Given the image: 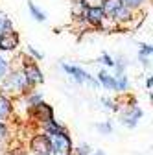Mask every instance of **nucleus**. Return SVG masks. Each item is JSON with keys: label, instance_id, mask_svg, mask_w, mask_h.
I'll return each instance as SVG.
<instances>
[{"label": "nucleus", "instance_id": "nucleus-1", "mask_svg": "<svg viewBox=\"0 0 153 155\" xmlns=\"http://www.w3.org/2000/svg\"><path fill=\"white\" fill-rule=\"evenodd\" d=\"M30 91L31 89H28V85H26L22 70L11 65V70L0 80V92L9 96V98H18V96H24Z\"/></svg>", "mask_w": 153, "mask_h": 155}, {"label": "nucleus", "instance_id": "nucleus-2", "mask_svg": "<svg viewBox=\"0 0 153 155\" xmlns=\"http://www.w3.org/2000/svg\"><path fill=\"white\" fill-rule=\"evenodd\" d=\"M18 68H21L22 74H24V80H26L28 89H35V87H39V85L44 83L43 70L39 68V65H37L28 54L21 55V63H18Z\"/></svg>", "mask_w": 153, "mask_h": 155}, {"label": "nucleus", "instance_id": "nucleus-3", "mask_svg": "<svg viewBox=\"0 0 153 155\" xmlns=\"http://www.w3.org/2000/svg\"><path fill=\"white\" fill-rule=\"evenodd\" d=\"M48 139H50V155H72L74 144L68 131L52 135Z\"/></svg>", "mask_w": 153, "mask_h": 155}, {"label": "nucleus", "instance_id": "nucleus-4", "mask_svg": "<svg viewBox=\"0 0 153 155\" xmlns=\"http://www.w3.org/2000/svg\"><path fill=\"white\" fill-rule=\"evenodd\" d=\"M144 116V111L140 109V105H127V107H120L118 111V118H120V124L125 126L127 129H135L138 126V122L142 120Z\"/></svg>", "mask_w": 153, "mask_h": 155}, {"label": "nucleus", "instance_id": "nucleus-5", "mask_svg": "<svg viewBox=\"0 0 153 155\" xmlns=\"http://www.w3.org/2000/svg\"><path fill=\"white\" fill-rule=\"evenodd\" d=\"M28 118H31V122L39 124V126L43 127L44 124H48V122L55 120V116H54V109H52V105H48L46 102H43V104H39L37 107L30 109Z\"/></svg>", "mask_w": 153, "mask_h": 155}, {"label": "nucleus", "instance_id": "nucleus-6", "mask_svg": "<svg viewBox=\"0 0 153 155\" xmlns=\"http://www.w3.org/2000/svg\"><path fill=\"white\" fill-rule=\"evenodd\" d=\"M28 153L33 155H50V139L43 131L35 133L28 142Z\"/></svg>", "mask_w": 153, "mask_h": 155}, {"label": "nucleus", "instance_id": "nucleus-7", "mask_svg": "<svg viewBox=\"0 0 153 155\" xmlns=\"http://www.w3.org/2000/svg\"><path fill=\"white\" fill-rule=\"evenodd\" d=\"M80 21H83L85 24H89L92 28H103L107 18H105L102 8H89V9H83L81 11Z\"/></svg>", "mask_w": 153, "mask_h": 155}, {"label": "nucleus", "instance_id": "nucleus-8", "mask_svg": "<svg viewBox=\"0 0 153 155\" xmlns=\"http://www.w3.org/2000/svg\"><path fill=\"white\" fill-rule=\"evenodd\" d=\"M61 68H63V72L70 78L72 81H76V83H80V85H83V83H87V80L90 78V74L85 70V68H81V67H78V65H70V63H61Z\"/></svg>", "mask_w": 153, "mask_h": 155}, {"label": "nucleus", "instance_id": "nucleus-9", "mask_svg": "<svg viewBox=\"0 0 153 155\" xmlns=\"http://www.w3.org/2000/svg\"><path fill=\"white\" fill-rule=\"evenodd\" d=\"M18 46H21V37L17 31L0 35V52H17Z\"/></svg>", "mask_w": 153, "mask_h": 155}, {"label": "nucleus", "instance_id": "nucleus-10", "mask_svg": "<svg viewBox=\"0 0 153 155\" xmlns=\"http://www.w3.org/2000/svg\"><path fill=\"white\" fill-rule=\"evenodd\" d=\"M13 116V98L0 92V122H6Z\"/></svg>", "mask_w": 153, "mask_h": 155}, {"label": "nucleus", "instance_id": "nucleus-11", "mask_svg": "<svg viewBox=\"0 0 153 155\" xmlns=\"http://www.w3.org/2000/svg\"><path fill=\"white\" fill-rule=\"evenodd\" d=\"M151 54H153V46L149 43H140L138 45V63L146 68L151 67Z\"/></svg>", "mask_w": 153, "mask_h": 155}, {"label": "nucleus", "instance_id": "nucleus-12", "mask_svg": "<svg viewBox=\"0 0 153 155\" xmlns=\"http://www.w3.org/2000/svg\"><path fill=\"white\" fill-rule=\"evenodd\" d=\"M24 102H26V105H28V109H33V107H37L39 104H43L44 102V96H43V92L41 91H37V89H31L30 92H26L24 96Z\"/></svg>", "mask_w": 153, "mask_h": 155}, {"label": "nucleus", "instance_id": "nucleus-13", "mask_svg": "<svg viewBox=\"0 0 153 155\" xmlns=\"http://www.w3.org/2000/svg\"><path fill=\"white\" fill-rule=\"evenodd\" d=\"M94 78H96V81H98V85L102 89H105V91H112L114 89V76L109 74L107 70H100Z\"/></svg>", "mask_w": 153, "mask_h": 155}, {"label": "nucleus", "instance_id": "nucleus-14", "mask_svg": "<svg viewBox=\"0 0 153 155\" xmlns=\"http://www.w3.org/2000/svg\"><path fill=\"white\" fill-rule=\"evenodd\" d=\"M129 87H131V81L127 74H120V76H114V92L116 94H127L129 92Z\"/></svg>", "mask_w": 153, "mask_h": 155}, {"label": "nucleus", "instance_id": "nucleus-15", "mask_svg": "<svg viewBox=\"0 0 153 155\" xmlns=\"http://www.w3.org/2000/svg\"><path fill=\"white\" fill-rule=\"evenodd\" d=\"M122 6H124L122 0H105L103 6H102V11H103L105 18H109V21H111V18L114 17V13H116Z\"/></svg>", "mask_w": 153, "mask_h": 155}, {"label": "nucleus", "instance_id": "nucleus-16", "mask_svg": "<svg viewBox=\"0 0 153 155\" xmlns=\"http://www.w3.org/2000/svg\"><path fill=\"white\" fill-rule=\"evenodd\" d=\"M41 131H43L44 135H48V137H52V135L65 133V131H68V129H67V127H65V124H61L59 120H52V122L44 124V126L41 127Z\"/></svg>", "mask_w": 153, "mask_h": 155}, {"label": "nucleus", "instance_id": "nucleus-17", "mask_svg": "<svg viewBox=\"0 0 153 155\" xmlns=\"http://www.w3.org/2000/svg\"><path fill=\"white\" fill-rule=\"evenodd\" d=\"M28 11H30V15L35 18L37 22H44V21H46V13H44L39 6H37L35 2H31V0H28Z\"/></svg>", "mask_w": 153, "mask_h": 155}, {"label": "nucleus", "instance_id": "nucleus-18", "mask_svg": "<svg viewBox=\"0 0 153 155\" xmlns=\"http://www.w3.org/2000/svg\"><path fill=\"white\" fill-rule=\"evenodd\" d=\"M9 31H15L13 21H11V18H9L6 13L0 11V35H2V33H9Z\"/></svg>", "mask_w": 153, "mask_h": 155}, {"label": "nucleus", "instance_id": "nucleus-19", "mask_svg": "<svg viewBox=\"0 0 153 155\" xmlns=\"http://www.w3.org/2000/svg\"><path fill=\"white\" fill-rule=\"evenodd\" d=\"M100 104H102L105 109H109L111 113H118V111H120V107H118L116 100L111 98V96H102V98H100Z\"/></svg>", "mask_w": 153, "mask_h": 155}, {"label": "nucleus", "instance_id": "nucleus-20", "mask_svg": "<svg viewBox=\"0 0 153 155\" xmlns=\"http://www.w3.org/2000/svg\"><path fill=\"white\" fill-rule=\"evenodd\" d=\"M127 59L125 57H122V55H118V57H114V70H116V74L114 76H120V74H125V68H127Z\"/></svg>", "mask_w": 153, "mask_h": 155}, {"label": "nucleus", "instance_id": "nucleus-21", "mask_svg": "<svg viewBox=\"0 0 153 155\" xmlns=\"http://www.w3.org/2000/svg\"><path fill=\"white\" fill-rule=\"evenodd\" d=\"M4 155H30V153H28V148H26V146L13 144V146H9L8 150H4Z\"/></svg>", "mask_w": 153, "mask_h": 155}, {"label": "nucleus", "instance_id": "nucleus-22", "mask_svg": "<svg viewBox=\"0 0 153 155\" xmlns=\"http://www.w3.org/2000/svg\"><path fill=\"white\" fill-rule=\"evenodd\" d=\"M94 127H96V131L100 133V135H111L112 133V122L111 120H103V122H98L96 126H94Z\"/></svg>", "mask_w": 153, "mask_h": 155}, {"label": "nucleus", "instance_id": "nucleus-23", "mask_svg": "<svg viewBox=\"0 0 153 155\" xmlns=\"http://www.w3.org/2000/svg\"><path fill=\"white\" fill-rule=\"evenodd\" d=\"M9 70H11V61L8 59L6 55L0 54V80H2V78H4Z\"/></svg>", "mask_w": 153, "mask_h": 155}, {"label": "nucleus", "instance_id": "nucleus-24", "mask_svg": "<svg viewBox=\"0 0 153 155\" xmlns=\"http://www.w3.org/2000/svg\"><path fill=\"white\" fill-rule=\"evenodd\" d=\"M105 0H80L78 6L81 9H89V8H102Z\"/></svg>", "mask_w": 153, "mask_h": 155}, {"label": "nucleus", "instance_id": "nucleus-25", "mask_svg": "<svg viewBox=\"0 0 153 155\" xmlns=\"http://www.w3.org/2000/svg\"><path fill=\"white\" fill-rule=\"evenodd\" d=\"M122 4H124L125 8L133 9V11H138V9H142V8H144L146 0H122Z\"/></svg>", "mask_w": 153, "mask_h": 155}, {"label": "nucleus", "instance_id": "nucleus-26", "mask_svg": "<svg viewBox=\"0 0 153 155\" xmlns=\"http://www.w3.org/2000/svg\"><path fill=\"white\" fill-rule=\"evenodd\" d=\"M96 63H100V65H103V67L112 68V67H114V57H112V55H109L107 52H102V55L98 57V61H96Z\"/></svg>", "mask_w": 153, "mask_h": 155}, {"label": "nucleus", "instance_id": "nucleus-27", "mask_svg": "<svg viewBox=\"0 0 153 155\" xmlns=\"http://www.w3.org/2000/svg\"><path fill=\"white\" fill-rule=\"evenodd\" d=\"M72 153H76V155H92V148L87 142H81L78 146H74V151Z\"/></svg>", "mask_w": 153, "mask_h": 155}, {"label": "nucleus", "instance_id": "nucleus-28", "mask_svg": "<svg viewBox=\"0 0 153 155\" xmlns=\"http://www.w3.org/2000/svg\"><path fill=\"white\" fill-rule=\"evenodd\" d=\"M26 54H30V57L33 61H43L44 59V54L43 52H39L35 46H31V45H28V48H26Z\"/></svg>", "mask_w": 153, "mask_h": 155}, {"label": "nucleus", "instance_id": "nucleus-29", "mask_svg": "<svg viewBox=\"0 0 153 155\" xmlns=\"http://www.w3.org/2000/svg\"><path fill=\"white\" fill-rule=\"evenodd\" d=\"M87 85H90L92 89H98V87H100V85H98V81H96V78H94V76H90L89 80H87Z\"/></svg>", "mask_w": 153, "mask_h": 155}, {"label": "nucleus", "instance_id": "nucleus-30", "mask_svg": "<svg viewBox=\"0 0 153 155\" xmlns=\"http://www.w3.org/2000/svg\"><path fill=\"white\" fill-rule=\"evenodd\" d=\"M146 87H148V91H151V89H153V78H151V74H148V76H146Z\"/></svg>", "mask_w": 153, "mask_h": 155}, {"label": "nucleus", "instance_id": "nucleus-31", "mask_svg": "<svg viewBox=\"0 0 153 155\" xmlns=\"http://www.w3.org/2000/svg\"><path fill=\"white\" fill-rule=\"evenodd\" d=\"M92 155H107L103 150H96V151H92Z\"/></svg>", "mask_w": 153, "mask_h": 155}, {"label": "nucleus", "instance_id": "nucleus-32", "mask_svg": "<svg viewBox=\"0 0 153 155\" xmlns=\"http://www.w3.org/2000/svg\"><path fill=\"white\" fill-rule=\"evenodd\" d=\"M72 2H74V4H78V2H80V0H72Z\"/></svg>", "mask_w": 153, "mask_h": 155}, {"label": "nucleus", "instance_id": "nucleus-33", "mask_svg": "<svg viewBox=\"0 0 153 155\" xmlns=\"http://www.w3.org/2000/svg\"><path fill=\"white\" fill-rule=\"evenodd\" d=\"M72 155H76V153H72Z\"/></svg>", "mask_w": 153, "mask_h": 155}]
</instances>
